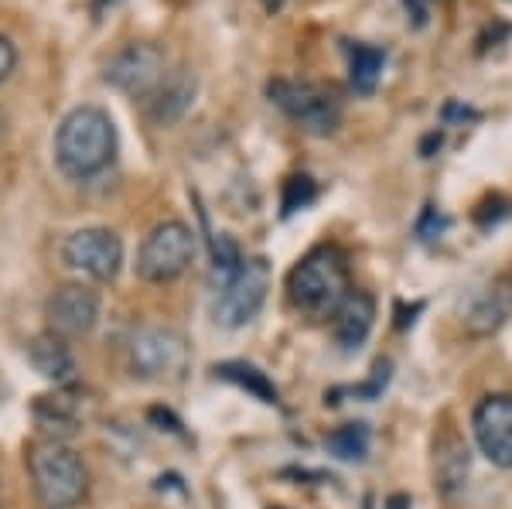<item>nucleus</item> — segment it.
<instances>
[{"label": "nucleus", "instance_id": "nucleus-8", "mask_svg": "<svg viewBox=\"0 0 512 509\" xmlns=\"http://www.w3.org/2000/svg\"><path fill=\"white\" fill-rule=\"evenodd\" d=\"M62 260H65V267H72L82 277L113 281L123 264V243L113 229L89 226V229L72 233L69 240L62 243Z\"/></svg>", "mask_w": 512, "mask_h": 509}, {"label": "nucleus", "instance_id": "nucleus-3", "mask_svg": "<svg viewBox=\"0 0 512 509\" xmlns=\"http://www.w3.org/2000/svg\"><path fill=\"white\" fill-rule=\"evenodd\" d=\"M28 469L45 509H72L86 499L89 472L69 445L41 441V445L28 451Z\"/></svg>", "mask_w": 512, "mask_h": 509}, {"label": "nucleus", "instance_id": "nucleus-11", "mask_svg": "<svg viewBox=\"0 0 512 509\" xmlns=\"http://www.w3.org/2000/svg\"><path fill=\"white\" fill-rule=\"evenodd\" d=\"M181 359H185V346H181V339L175 332H168V328H144L130 342V366L144 380L171 373V369L181 366Z\"/></svg>", "mask_w": 512, "mask_h": 509}, {"label": "nucleus", "instance_id": "nucleus-2", "mask_svg": "<svg viewBox=\"0 0 512 509\" xmlns=\"http://www.w3.org/2000/svg\"><path fill=\"white\" fill-rule=\"evenodd\" d=\"M117 154V127L99 106H76L55 134V161L69 178L86 182L99 175Z\"/></svg>", "mask_w": 512, "mask_h": 509}, {"label": "nucleus", "instance_id": "nucleus-12", "mask_svg": "<svg viewBox=\"0 0 512 509\" xmlns=\"http://www.w3.org/2000/svg\"><path fill=\"white\" fill-rule=\"evenodd\" d=\"M472 475V448L458 431H441L434 441V486L441 496H458Z\"/></svg>", "mask_w": 512, "mask_h": 509}, {"label": "nucleus", "instance_id": "nucleus-5", "mask_svg": "<svg viewBox=\"0 0 512 509\" xmlns=\"http://www.w3.org/2000/svg\"><path fill=\"white\" fill-rule=\"evenodd\" d=\"M195 260V233L181 219H164L147 233L137 253V277L147 284L178 281Z\"/></svg>", "mask_w": 512, "mask_h": 509}, {"label": "nucleus", "instance_id": "nucleus-15", "mask_svg": "<svg viewBox=\"0 0 512 509\" xmlns=\"http://www.w3.org/2000/svg\"><path fill=\"white\" fill-rule=\"evenodd\" d=\"M383 65H386V52L376 45H352L349 48V82L355 93L369 96L376 93L379 79H383Z\"/></svg>", "mask_w": 512, "mask_h": 509}, {"label": "nucleus", "instance_id": "nucleus-17", "mask_svg": "<svg viewBox=\"0 0 512 509\" xmlns=\"http://www.w3.org/2000/svg\"><path fill=\"white\" fill-rule=\"evenodd\" d=\"M325 448L332 451L342 462H362L369 455V428L366 424H345V428H335L325 438Z\"/></svg>", "mask_w": 512, "mask_h": 509}, {"label": "nucleus", "instance_id": "nucleus-16", "mask_svg": "<svg viewBox=\"0 0 512 509\" xmlns=\"http://www.w3.org/2000/svg\"><path fill=\"white\" fill-rule=\"evenodd\" d=\"M216 376L226 383H236L239 390L253 393L260 404H280V393L274 383H270V376L250 363H222V366H216Z\"/></svg>", "mask_w": 512, "mask_h": 509}, {"label": "nucleus", "instance_id": "nucleus-13", "mask_svg": "<svg viewBox=\"0 0 512 509\" xmlns=\"http://www.w3.org/2000/svg\"><path fill=\"white\" fill-rule=\"evenodd\" d=\"M376 325V298L369 291H349L332 315V332L342 349H359Z\"/></svg>", "mask_w": 512, "mask_h": 509}, {"label": "nucleus", "instance_id": "nucleus-21", "mask_svg": "<svg viewBox=\"0 0 512 509\" xmlns=\"http://www.w3.org/2000/svg\"><path fill=\"white\" fill-rule=\"evenodd\" d=\"M315 195H318V188H315V182H311L308 175L287 178V185H284V216H291V212L311 205V202H315Z\"/></svg>", "mask_w": 512, "mask_h": 509}, {"label": "nucleus", "instance_id": "nucleus-20", "mask_svg": "<svg viewBox=\"0 0 512 509\" xmlns=\"http://www.w3.org/2000/svg\"><path fill=\"white\" fill-rule=\"evenodd\" d=\"M239 264H243V257H239V246L229 240V236H219V240L212 243V277L219 281V287L236 274Z\"/></svg>", "mask_w": 512, "mask_h": 509}, {"label": "nucleus", "instance_id": "nucleus-18", "mask_svg": "<svg viewBox=\"0 0 512 509\" xmlns=\"http://www.w3.org/2000/svg\"><path fill=\"white\" fill-rule=\"evenodd\" d=\"M506 315H509V305L499 298V294H482V298L475 301L472 311L465 315V328L472 335H492V332H499V325L506 322Z\"/></svg>", "mask_w": 512, "mask_h": 509}, {"label": "nucleus", "instance_id": "nucleus-7", "mask_svg": "<svg viewBox=\"0 0 512 509\" xmlns=\"http://www.w3.org/2000/svg\"><path fill=\"white\" fill-rule=\"evenodd\" d=\"M164 52L151 41H134V45L120 48L117 55L106 65V82L117 86L120 93L134 96V100H144V96H154L164 86Z\"/></svg>", "mask_w": 512, "mask_h": 509}, {"label": "nucleus", "instance_id": "nucleus-1", "mask_svg": "<svg viewBox=\"0 0 512 509\" xmlns=\"http://www.w3.org/2000/svg\"><path fill=\"white\" fill-rule=\"evenodd\" d=\"M352 291L349 281V257L335 243H321L308 250L287 274V298L301 315L332 318L342 298Z\"/></svg>", "mask_w": 512, "mask_h": 509}, {"label": "nucleus", "instance_id": "nucleus-10", "mask_svg": "<svg viewBox=\"0 0 512 509\" xmlns=\"http://www.w3.org/2000/svg\"><path fill=\"white\" fill-rule=\"evenodd\" d=\"M48 332L59 339H79V335L93 332L99 318V294L86 284H65L48 298L45 305Z\"/></svg>", "mask_w": 512, "mask_h": 509}, {"label": "nucleus", "instance_id": "nucleus-14", "mask_svg": "<svg viewBox=\"0 0 512 509\" xmlns=\"http://www.w3.org/2000/svg\"><path fill=\"white\" fill-rule=\"evenodd\" d=\"M28 359H31V366L52 383H65V380H72V373H76L69 346H65V339H59L55 332L35 335L28 346Z\"/></svg>", "mask_w": 512, "mask_h": 509}, {"label": "nucleus", "instance_id": "nucleus-22", "mask_svg": "<svg viewBox=\"0 0 512 509\" xmlns=\"http://www.w3.org/2000/svg\"><path fill=\"white\" fill-rule=\"evenodd\" d=\"M14 69H18V48L11 45V38L0 35V86L14 76Z\"/></svg>", "mask_w": 512, "mask_h": 509}, {"label": "nucleus", "instance_id": "nucleus-24", "mask_svg": "<svg viewBox=\"0 0 512 509\" xmlns=\"http://www.w3.org/2000/svg\"><path fill=\"white\" fill-rule=\"evenodd\" d=\"M120 0H96V11H106V7H117Z\"/></svg>", "mask_w": 512, "mask_h": 509}, {"label": "nucleus", "instance_id": "nucleus-6", "mask_svg": "<svg viewBox=\"0 0 512 509\" xmlns=\"http://www.w3.org/2000/svg\"><path fill=\"white\" fill-rule=\"evenodd\" d=\"M270 291V264L263 257L243 260L239 270L219 287L216 322L226 328H243L260 315L263 301Z\"/></svg>", "mask_w": 512, "mask_h": 509}, {"label": "nucleus", "instance_id": "nucleus-23", "mask_svg": "<svg viewBox=\"0 0 512 509\" xmlns=\"http://www.w3.org/2000/svg\"><path fill=\"white\" fill-rule=\"evenodd\" d=\"M444 226H448V223H444V219L437 216L431 205H427V212L420 216V223H417V236H420V240H434V236L441 233Z\"/></svg>", "mask_w": 512, "mask_h": 509}, {"label": "nucleus", "instance_id": "nucleus-19", "mask_svg": "<svg viewBox=\"0 0 512 509\" xmlns=\"http://www.w3.org/2000/svg\"><path fill=\"white\" fill-rule=\"evenodd\" d=\"M161 93V103L154 106V120L158 123H171L175 117H181V110L188 106V100L195 96V79H178V82H164L158 89Z\"/></svg>", "mask_w": 512, "mask_h": 509}, {"label": "nucleus", "instance_id": "nucleus-9", "mask_svg": "<svg viewBox=\"0 0 512 509\" xmlns=\"http://www.w3.org/2000/svg\"><path fill=\"white\" fill-rule=\"evenodd\" d=\"M475 445L495 469H512V397L489 393L472 410Z\"/></svg>", "mask_w": 512, "mask_h": 509}, {"label": "nucleus", "instance_id": "nucleus-4", "mask_svg": "<svg viewBox=\"0 0 512 509\" xmlns=\"http://www.w3.org/2000/svg\"><path fill=\"white\" fill-rule=\"evenodd\" d=\"M267 96L304 134L332 137L342 127V100H338L332 86H321V82L308 79H270Z\"/></svg>", "mask_w": 512, "mask_h": 509}]
</instances>
